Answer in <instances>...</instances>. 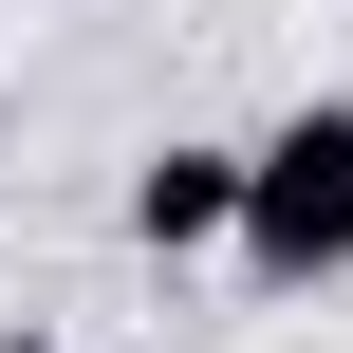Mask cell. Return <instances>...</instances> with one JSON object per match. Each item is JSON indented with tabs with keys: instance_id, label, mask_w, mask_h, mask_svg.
Returning <instances> with one entry per match:
<instances>
[{
	"instance_id": "6da1fadb",
	"label": "cell",
	"mask_w": 353,
	"mask_h": 353,
	"mask_svg": "<svg viewBox=\"0 0 353 353\" xmlns=\"http://www.w3.org/2000/svg\"><path fill=\"white\" fill-rule=\"evenodd\" d=\"M242 279H261V298L353 279V93H298V112L242 149Z\"/></svg>"
},
{
	"instance_id": "7a4b0ae2",
	"label": "cell",
	"mask_w": 353,
	"mask_h": 353,
	"mask_svg": "<svg viewBox=\"0 0 353 353\" xmlns=\"http://www.w3.org/2000/svg\"><path fill=\"white\" fill-rule=\"evenodd\" d=\"M130 242H149V261H205V242H242V149L168 130V149L130 168Z\"/></svg>"
},
{
	"instance_id": "3957f363",
	"label": "cell",
	"mask_w": 353,
	"mask_h": 353,
	"mask_svg": "<svg viewBox=\"0 0 353 353\" xmlns=\"http://www.w3.org/2000/svg\"><path fill=\"white\" fill-rule=\"evenodd\" d=\"M0 353H56V335H0Z\"/></svg>"
}]
</instances>
